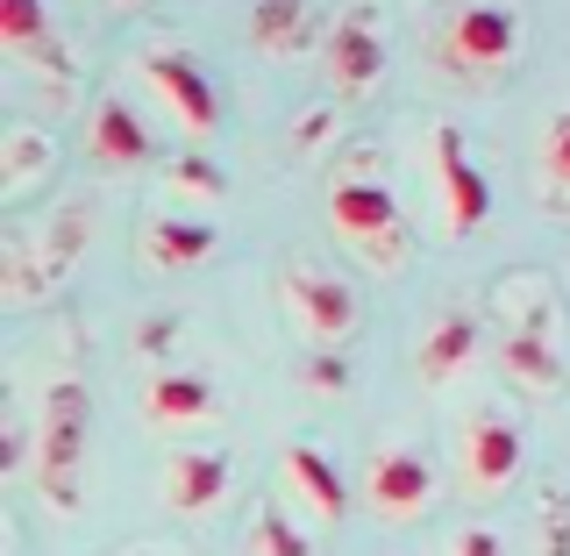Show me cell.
<instances>
[{
  "label": "cell",
  "instance_id": "1",
  "mask_svg": "<svg viewBox=\"0 0 570 556\" xmlns=\"http://www.w3.org/2000/svg\"><path fill=\"white\" fill-rule=\"evenodd\" d=\"M328 222H335V236H343L364 264H379V272H400V264L414 257V236H406L400 193H392L385 178L371 172V157H356L350 172L328 178Z\"/></svg>",
  "mask_w": 570,
  "mask_h": 556
},
{
  "label": "cell",
  "instance_id": "2",
  "mask_svg": "<svg viewBox=\"0 0 570 556\" xmlns=\"http://www.w3.org/2000/svg\"><path fill=\"white\" fill-rule=\"evenodd\" d=\"M499 321H507V335H499L507 379L528 392H549L563 379V343H557V308H549L542 272H513L499 285Z\"/></svg>",
  "mask_w": 570,
  "mask_h": 556
},
{
  "label": "cell",
  "instance_id": "3",
  "mask_svg": "<svg viewBox=\"0 0 570 556\" xmlns=\"http://www.w3.org/2000/svg\"><path fill=\"white\" fill-rule=\"evenodd\" d=\"M36 471H43V499H50V507L79 514V471H86V386L79 379H50L43 386Z\"/></svg>",
  "mask_w": 570,
  "mask_h": 556
},
{
  "label": "cell",
  "instance_id": "4",
  "mask_svg": "<svg viewBox=\"0 0 570 556\" xmlns=\"http://www.w3.org/2000/svg\"><path fill=\"white\" fill-rule=\"evenodd\" d=\"M428 186H435V222L442 236H478V228L492 222V178L485 165L471 157V136L456 129V121H442L435 136H428Z\"/></svg>",
  "mask_w": 570,
  "mask_h": 556
},
{
  "label": "cell",
  "instance_id": "5",
  "mask_svg": "<svg viewBox=\"0 0 570 556\" xmlns=\"http://www.w3.org/2000/svg\"><path fill=\"white\" fill-rule=\"evenodd\" d=\"M442 58L456 71H513L521 65V43H528V22L513 0H456L450 14H442Z\"/></svg>",
  "mask_w": 570,
  "mask_h": 556
},
{
  "label": "cell",
  "instance_id": "6",
  "mask_svg": "<svg viewBox=\"0 0 570 556\" xmlns=\"http://www.w3.org/2000/svg\"><path fill=\"white\" fill-rule=\"evenodd\" d=\"M278 293H285L293 329L307 335L314 350H343L356 335V285L343 272H328V264H314V257H293L278 272Z\"/></svg>",
  "mask_w": 570,
  "mask_h": 556
},
{
  "label": "cell",
  "instance_id": "7",
  "mask_svg": "<svg viewBox=\"0 0 570 556\" xmlns=\"http://www.w3.org/2000/svg\"><path fill=\"white\" fill-rule=\"evenodd\" d=\"M136 71H142V86L165 100V115L186 136H214V129H222V86L200 71V58H186V50H171V43H142Z\"/></svg>",
  "mask_w": 570,
  "mask_h": 556
},
{
  "label": "cell",
  "instance_id": "8",
  "mask_svg": "<svg viewBox=\"0 0 570 556\" xmlns=\"http://www.w3.org/2000/svg\"><path fill=\"white\" fill-rule=\"evenodd\" d=\"M364 507L379 514V521H421L428 507H435V464L421 450H371L364 464Z\"/></svg>",
  "mask_w": 570,
  "mask_h": 556
},
{
  "label": "cell",
  "instance_id": "9",
  "mask_svg": "<svg viewBox=\"0 0 570 556\" xmlns=\"http://www.w3.org/2000/svg\"><path fill=\"white\" fill-rule=\"evenodd\" d=\"M463 478H471L478 492H499V486H513V478H521V421L507 414V407H471V414H463Z\"/></svg>",
  "mask_w": 570,
  "mask_h": 556
},
{
  "label": "cell",
  "instance_id": "10",
  "mask_svg": "<svg viewBox=\"0 0 570 556\" xmlns=\"http://www.w3.org/2000/svg\"><path fill=\"white\" fill-rule=\"evenodd\" d=\"M321 65H328L335 100H364L371 86L385 79V43H379V22H371L364 8L343 14V22L328 29V43H321Z\"/></svg>",
  "mask_w": 570,
  "mask_h": 556
},
{
  "label": "cell",
  "instance_id": "11",
  "mask_svg": "<svg viewBox=\"0 0 570 556\" xmlns=\"http://www.w3.org/2000/svg\"><path fill=\"white\" fill-rule=\"evenodd\" d=\"M86 157H94L100 172H142L157 157V136H150V121L136 115L129 100H94L86 107Z\"/></svg>",
  "mask_w": 570,
  "mask_h": 556
},
{
  "label": "cell",
  "instance_id": "12",
  "mask_svg": "<svg viewBox=\"0 0 570 556\" xmlns=\"http://www.w3.org/2000/svg\"><path fill=\"white\" fill-rule=\"evenodd\" d=\"M214 250H222V228L200 222V214H150L136 228V257L150 272H200Z\"/></svg>",
  "mask_w": 570,
  "mask_h": 556
},
{
  "label": "cell",
  "instance_id": "13",
  "mask_svg": "<svg viewBox=\"0 0 570 556\" xmlns=\"http://www.w3.org/2000/svg\"><path fill=\"white\" fill-rule=\"evenodd\" d=\"M228 478H236V464H228V450H171L165 457V507L171 514H214L228 492Z\"/></svg>",
  "mask_w": 570,
  "mask_h": 556
},
{
  "label": "cell",
  "instance_id": "14",
  "mask_svg": "<svg viewBox=\"0 0 570 556\" xmlns=\"http://www.w3.org/2000/svg\"><path fill=\"white\" fill-rule=\"evenodd\" d=\"M278 478H285V492H293L307 514H321V521H343L350 514V478L321 457V442H285Z\"/></svg>",
  "mask_w": 570,
  "mask_h": 556
},
{
  "label": "cell",
  "instance_id": "15",
  "mask_svg": "<svg viewBox=\"0 0 570 556\" xmlns=\"http://www.w3.org/2000/svg\"><path fill=\"white\" fill-rule=\"evenodd\" d=\"M142 414L157 428H207L222 414V386L200 379V371H157V379L142 386Z\"/></svg>",
  "mask_w": 570,
  "mask_h": 556
},
{
  "label": "cell",
  "instance_id": "16",
  "mask_svg": "<svg viewBox=\"0 0 570 556\" xmlns=\"http://www.w3.org/2000/svg\"><path fill=\"white\" fill-rule=\"evenodd\" d=\"M478 350H485V329H478V314H442L435 329L421 335V350H414L421 386H456L463 371L478 364Z\"/></svg>",
  "mask_w": 570,
  "mask_h": 556
},
{
  "label": "cell",
  "instance_id": "17",
  "mask_svg": "<svg viewBox=\"0 0 570 556\" xmlns=\"http://www.w3.org/2000/svg\"><path fill=\"white\" fill-rule=\"evenodd\" d=\"M249 43L264 58H299L314 43V0H257L249 8Z\"/></svg>",
  "mask_w": 570,
  "mask_h": 556
},
{
  "label": "cell",
  "instance_id": "18",
  "mask_svg": "<svg viewBox=\"0 0 570 556\" xmlns=\"http://www.w3.org/2000/svg\"><path fill=\"white\" fill-rule=\"evenodd\" d=\"M165 186L178 193V201H207V207H222V201H228V172L214 165V157H200V150L165 157Z\"/></svg>",
  "mask_w": 570,
  "mask_h": 556
},
{
  "label": "cell",
  "instance_id": "19",
  "mask_svg": "<svg viewBox=\"0 0 570 556\" xmlns=\"http://www.w3.org/2000/svg\"><path fill=\"white\" fill-rule=\"evenodd\" d=\"M43 165H58L50 136H36V129H22V121H14V129H8V178H0V186H8V201H22L36 178H43Z\"/></svg>",
  "mask_w": 570,
  "mask_h": 556
},
{
  "label": "cell",
  "instance_id": "20",
  "mask_svg": "<svg viewBox=\"0 0 570 556\" xmlns=\"http://www.w3.org/2000/svg\"><path fill=\"white\" fill-rule=\"evenodd\" d=\"M243 543H249V556H314V543L299 535V521H285L278 507H257V514H249V535H243Z\"/></svg>",
  "mask_w": 570,
  "mask_h": 556
},
{
  "label": "cell",
  "instance_id": "21",
  "mask_svg": "<svg viewBox=\"0 0 570 556\" xmlns=\"http://www.w3.org/2000/svg\"><path fill=\"white\" fill-rule=\"evenodd\" d=\"M0 36H8V50H58L43 0H0Z\"/></svg>",
  "mask_w": 570,
  "mask_h": 556
},
{
  "label": "cell",
  "instance_id": "22",
  "mask_svg": "<svg viewBox=\"0 0 570 556\" xmlns=\"http://www.w3.org/2000/svg\"><path fill=\"white\" fill-rule=\"evenodd\" d=\"M542 186L549 201H570V107H557L542 129Z\"/></svg>",
  "mask_w": 570,
  "mask_h": 556
},
{
  "label": "cell",
  "instance_id": "23",
  "mask_svg": "<svg viewBox=\"0 0 570 556\" xmlns=\"http://www.w3.org/2000/svg\"><path fill=\"white\" fill-rule=\"evenodd\" d=\"M299 386H314V392H343V386H350L343 350H314L307 364H299Z\"/></svg>",
  "mask_w": 570,
  "mask_h": 556
},
{
  "label": "cell",
  "instance_id": "24",
  "mask_svg": "<svg viewBox=\"0 0 570 556\" xmlns=\"http://www.w3.org/2000/svg\"><path fill=\"white\" fill-rule=\"evenodd\" d=\"M450 556H507V535H499V528H485V521H471V528H456Z\"/></svg>",
  "mask_w": 570,
  "mask_h": 556
},
{
  "label": "cell",
  "instance_id": "25",
  "mask_svg": "<svg viewBox=\"0 0 570 556\" xmlns=\"http://www.w3.org/2000/svg\"><path fill=\"white\" fill-rule=\"evenodd\" d=\"M542 543H549V556H570V507L563 499H542Z\"/></svg>",
  "mask_w": 570,
  "mask_h": 556
},
{
  "label": "cell",
  "instance_id": "26",
  "mask_svg": "<svg viewBox=\"0 0 570 556\" xmlns=\"http://www.w3.org/2000/svg\"><path fill=\"white\" fill-rule=\"evenodd\" d=\"M0 464H8V478L29 464V428H22V421H8V450H0Z\"/></svg>",
  "mask_w": 570,
  "mask_h": 556
},
{
  "label": "cell",
  "instance_id": "27",
  "mask_svg": "<svg viewBox=\"0 0 570 556\" xmlns=\"http://www.w3.org/2000/svg\"><path fill=\"white\" fill-rule=\"evenodd\" d=\"M328 129H335V107H321V115H307V121H299V150H314V143L328 136Z\"/></svg>",
  "mask_w": 570,
  "mask_h": 556
},
{
  "label": "cell",
  "instance_id": "28",
  "mask_svg": "<svg viewBox=\"0 0 570 556\" xmlns=\"http://www.w3.org/2000/svg\"><path fill=\"white\" fill-rule=\"evenodd\" d=\"M115 8H142V0H115Z\"/></svg>",
  "mask_w": 570,
  "mask_h": 556
}]
</instances>
